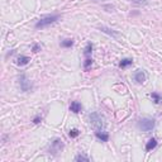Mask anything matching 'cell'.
I'll list each match as a JSON object with an SVG mask.
<instances>
[{
    "label": "cell",
    "instance_id": "obj_10",
    "mask_svg": "<svg viewBox=\"0 0 162 162\" xmlns=\"http://www.w3.org/2000/svg\"><path fill=\"white\" fill-rule=\"evenodd\" d=\"M95 136H96V138H99L101 142H108V139H109L108 133L101 132V130H96V133H95Z\"/></svg>",
    "mask_w": 162,
    "mask_h": 162
},
{
    "label": "cell",
    "instance_id": "obj_8",
    "mask_svg": "<svg viewBox=\"0 0 162 162\" xmlns=\"http://www.w3.org/2000/svg\"><path fill=\"white\" fill-rule=\"evenodd\" d=\"M100 31L104 32V33H107V34H109V36H111V37H114V38H118L119 37L118 32H115L114 29H110V28H107V27H100Z\"/></svg>",
    "mask_w": 162,
    "mask_h": 162
},
{
    "label": "cell",
    "instance_id": "obj_21",
    "mask_svg": "<svg viewBox=\"0 0 162 162\" xmlns=\"http://www.w3.org/2000/svg\"><path fill=\"white\" fill-rule=\"evenodd\" d=\"M32 50H33V52H38V51L41 50V46H40V44H34Z\"/></svg>",
    "mask_w": 162,
    "mask_h": 162
},
{
    "label": "cell",
    "instance_id": "obj_12",
    "mask_svg": "<svg viewBox=\"0 0 162 162\" xmlns=\"http://www.w3.org/2000/svg\"><path fill=\"white\" fill-rule=\"evenodd\" d=\"M132 63H133V60H132V58H124V60L120 61L119 66H120L122 69H124V67H127V66H129V65H132Z\"/></svg>",
    "mask_w": 162,
    "mask_h": 162
},
{
    "label": "cell",
    "instance_id": "obj_13",
    "mask_svg": "<svg viewBox=\"0 0 162 162\" xmlns=\"http://www.w3.org/2000/svg\"><path fill=\"white\" fill-rule=\"evenodd\" d=\"M92 65V58L89 56V57H86V60H85V62H84V69L85 70H89V67Z\"/></svg>",
    "mask_w": 162,
    "mask_h": 162
},
{
    "label": "cell",
    "instance_id": "obj_5",
    "mask_svg": "<svg viewBox=\"0 0 162 162\" xmlns=\"http://www.w3.org/2000/svg\"><path fill=\"white\" fill-rule=\"evenodd\" d=\"M19 85H21V90L27 92L32 89V82L29 81V79L25 75H21L19 76Z\"/></svg>",
    "mask_w": 162,
    "mask_h": 162
},
{
    "label": "cell",
    "instance_id": "obj_1",
    "mask_svg": "<svg viewBox=\"0 0 162 162\" xmlns=\"http://www.w3.org/2000/svg\"><path fill=\"white\" fill-rule=\"evenodd\" d=\"M89 122L95 130H103L105 128V123L103 120V117L98 111H92L91 114H89Z\"/></svg>",
    "mask_w": 162,
    "mask_h": 162
},
{
    "label": "cell",
    "instance_id": "obj_22",
    "mask_svg": "<svg viewBox=\"0 0 162 162\" xmlns=\"http://www.w3.org/2000/svg\"><path fill=\"white\" fill-rule=\"evenodd\" d=\"M94 2H99V0H94Z\"/></svg>",
    "mask_w": 162,
    "mask_h": 162
},
{
    "label": "cell",
    "instance_id": "obj_16",
    "mask_svg": "<svg viewBox=\"0 0 162 162\" xmlns=\"http://www.w3.org/2000/svg\"><path fill=\"white\" fill-rule=\"evenodd\" d=\"M91 52H92V44H91V43H88L86 48H85V52H84V55L86 56V57H89Z\"/></svg>",
    "mask_w": 162,
    "mask_h": 162
},
{
    "label": "cell",
    "instance_id": "obj_17",
    "mask_svg": "<svg viewBox=\"0 0 162 162\" xmlns=\"http://www.w3.org/2000/svg\"><path fill=\"white\" fill-rule=\"evenodd\" d=\"M151 98L155 100V103H156V104H158V103L161 101V96H160L158 94H156V92H152V94H151Z\"/></svg>",
    "mask_w": 162,
    "mask_h": 162
},
{
    "label": "cell",
    "instance_id": "obj_3",
    "mask_svg": "<svg viewBox=\"0 0 162 162\" xmlns=\"http://www.w3.org/2000/svg\"><path fill=\"white\" fill-rule=\"evenodd\" d=\"M155 126H156L155 120H153V119H149V118H143V119H141V120L138 122L139 129H142V130L146 132V133L151 132L152 129L155 128Z\"/></svg>",
    "mask_w": 162,
    "mask_h": 162
},
{
    "label": "cell",
    "instance_id": "obj_9",
    "mask_svg": "<svg viewBox=\"0 0 162 162\" xmlns=\"http://www.w3.org/2000/svg\"><path fill=\"white\" fill-rule=\"evenodd\" d=\"M156 147H157V141H156V138H151L147 142V145H146V151L147 152H151L152 149H155Z\"/></svg>",
    "mask_w": 162,
    "mask_h": 162
},
{
    "label": "cell",
    "instance_id": "obj_11",
    "mask_svg": "<svg viewBox=\"0 0 162 162\" xmlns=\"http://www.w3.org/2000/svg\"><path fill=\"white\" fill-rule=\"evenodd\" d=\"M29 61H31L29 57H27V56H19L18 60H17V63L21 65V66H24V65H27Z\"/></svg>",
    "mask_w": 162,
    "mask_h": 162
},
{
    "label": "cell",
    "instance_id": "obj_2",
    "mask_svg": "<svg viewBox=\"0 0 162 162\" xmlns=\"http://www.w3.org/2000/svg\"><path fill=\"white\" fill-rule=\"evenodd\" d=\"M58 19H60V15H57V14H55V15H46V17L41 18L40 21L36 23V28H38V29L41 28V29H42V28H46V27L56 23Z\"/></svg>",
    "mask_w": 162,
    "mask_h": 162
},
{
    "label": "cell",
    "instance_id": "obj_14",
    "mask_svg": "<svg viewBox=\"0 0 162 162\" xmlns=\"http://www.w3.org/2000/svg\"><path fill=\"white\" fill-rule=\"evenodd\" d=\"M91 158L89 157V156H86V155H77V156H76L75 157V161H90Z\"/></svg>",
    "mask_w": 162,
    "mask_h": 162
},
{
    "label": "cell",
    "instance_id": "obj_20",
    "mask_svg": "<svg viewBox=\"0 0 162 162\" xmlns=\"http://www.w3.org/2000/svg\"><path fill=\"white\" fill-rule=\"evenodd\" d=\"M42 120V117L41 115H37L34 119H33V123H34V124H37V123H40Z\"/></svg>",
    "mask_w": 162,
    "mask_h": 162
},
{
    "label": "cell",
    "instance_id": "obj_15",
    "mask_svg": "<svg viewBox=\"0 0 162 162\" xmlns=\"http://www.w3.org/2000/svg\"><path fill=\"white\" fill-rule=\"evenodd\" d=\"M69 134H70V137H71V138H76V137H79L80 130H79V129H76V128H73V129H71V130H70Z\"/></svg>",
    "mask_w": 162,
    "mask_h": 162
},
{
    "label": "cell",
    "instance_id": "obj_19",
    "mask_svg": "<svg viewBox=\"0 0 162 162\" xmlns=\"http://www.w3.org/2000/svg\"><path fill=\"white\" fill-rule=\"evenodd\" d=\"M132 3L139 4V5H146L147 4V0H132Z\"/></svg>",
    "mask_w": 162,
    "mask_h": 162
},
{
    "label": "cell",
    "instance_id": "obj_6",
    "mask_svg": "<svg viewBox=\"0 0 162 162\" xmlns=\"http://www.w3.org/2000/svg\"><path fill=\"white\" fill-rule=\"evenodd\" d=\"M146 80H147V75L143 70H138L134 73V81H137L138 84H143Z\"/></svg>",
    "mask_w": 162,
    "mask_h": 162
},
{
    "label": "cell",
    "instance_id": "obj_4",
    "mask_svg": "<svg viewBox=\"0 0 162 162\" xmlns=\"http://www.w3.org/2000/svg\"><path fill=\"white\" fill-rule=\"evenodd\" d=\"M62 148H63L62 141L60 138H56V139H53L51 142V146H50L48 151H50V153H52V155H57V153H60V152L62 151Z\"/></svg>",
    "mask_w": 162,
    "mask_h": 162
},
{
    "label": "cell",
    "instance_id": "obj_7",
    "mask_svg": "<svg viewBox=\"0 0 162 162\" xmlns=\"http://www.w3.org/2000/svg\"><path fill=\"white\" fill-rule=\"evenodd\" d=\"M81 109H82V105L79 103V101H72L71 104H70V110L72 111V113H80L81 111Z\"/></svg>",
    "mask_w": 162,
    "mask_h": 162
},
{
    "label": "cell",
    "instance_id": "obj_18",
    "mask_svg": "<svg viewBox=\"0 0 162 162\" xmlns=\"http://www.w3.org/2000/svg\"><path fill=\"white\" fill-rule=\"evenodd\" d=\"M72 44H73V41H72V40H65V41L61 43L62 47H71Z\"/></svg>",
    "mask_w": 162,
    "mask_h": 162
}]
</instances>
